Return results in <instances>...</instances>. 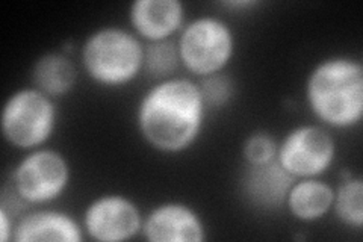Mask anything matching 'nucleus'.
<instances>
[{
	"label": "nucleus",
	"instance_id": "2",
	"mask_svg": "<svg viewBox=\"0 0 363 242\" xmlns=\"http://www.w3.org/2000/svg\"><path fill=\"white\" fill-rule=\"evenodd\" d=\"M311 114L327 129L348 131L363 119V65L348 55L318 61L304 82Z\"/></svg>",
	"mask_w": 363,
	"mask_h": 242
},
{
	"label": "nucleus",
	"instance_id": "5",
	"mask_svg": "<svg viewBox=\"0 0 363 242\" xmlns=\"http://www.w3.org/2000/svg\"><path fill=\"white\" fill-rule=\"evenodd\" d=\"M176 43L182 68L199 79L225 72L236 50L230 23L211 14L186 20Z\"/></svg>",
	"mask_w": 363,
	"mask_h": 242
},
{
	"label": "nucleus",
	"instance_id": "11",
	"mask_svg": "<svg viewBox=\"0 0 363 242\" xmlns=\"http://www.w3.org/2000/svg\"><path fill=\"white\" fill-rule=\"evenodd\" d=\"M294 180L274 159L262 165H245L240 185L248 204L259 211L271 212L285 206Z\"/></svg>",
	"mask_w": 363,
	"mask_h": 242
},
{
	"label": "nucleus",
	"instance_id": "14",
	"mask_svg": "<svg viewBox=\"0 0 363 242\" xmlns=\"http://www.w3.org/2000/svg\"><path fill=\"white\" fill-rule=\"evenodd\" d=\"M77 68L70 55L48 52L37 57L30 68V85L55 100L72 93L77 84Z\"/></svg>",
	"mask_w": 363,
	"mask_h": 242
},
{
	"label": "nucleus",
	"instance_id": "6",
	"mask_svg": "<svg viewBox=\"0 0 363 242\" xmlns=\"http://www.w3.org/2000/svg\"><path fill=\"white\" fill-rule=\"evenodd\" d=\"M13 194L23 204L44 206L61 199L72 182L67 156L48 145L26 152L13 170Z\"/></svg>",
	"mask_w": 363,
	"mask_h": 242
},
{
	"label": "nucleus",
	"instance_id": "12",
	"mask_svg": "<svg viewBox=\"0 0 363 242\" xmlns=\"http://www.w3.org/2000/svg\"><path fill=\"white\" fill-rule=\"evenodd\" d=\"M86 236L82 223L60 209L40 207L29 211L16 221V242H82Z\"/></svg>",
	"mask_w": 363,
	"mask_h": 242
},
{
	"label": "nucleus",
	"instance_id": "9",
	"mask_svg": "<svg viewBox=\"0 0 363 242\" xmlns=\"http://www.w3.org/2000/svg\"><path fill=\"white\" fill-rule=\"evenodd\" d=\"M141 235L149 242H203L208 229L196 207L168 200L144 215Z\"/></svg>",
	"mask_w": 363,
	"mask_h": 242
},
{
	"label": "nucleus",
	"instance_id": "18",
	"mask_svg": "<svg viewBox=\"0 0 363 242\" xmlns=\"http://www.w3.org/2000/svg\"><path fill=\"white\" fill-rule=\"evenodd\" d=\"M279 141L267 131L250 133L242 143V158L245 165H262L274 160Z\"/></svg>",
	"mask_w": 363,
	"mask_h": 242
},
{
	"label": "nucleus",
	"instance_id": "16",
	"mask_svg": "<svg viewBox=\"0 0 363 242\" xmlns=\"http://www.w3.org/2000/svg\"><path fill=\"white\" fill-rule=\"evenodd\" d=\"M182 68L177 43L174 38L156 43H145L144 75L155 82L177 76Z\"/></svg>",
	"mask_w": 363,
	"mask_h": 242
},
{
	"label": "nucleus",
	"instance_id": "15",
	"mask_svg": "<svg viewBox=\"0 0 363 242\" xmlns=\"http://www.w3.org/2000/svg\"><path fill=\"white\" fill-rule=\"evenodd\" d=\"M332 212L348 229L360 230L363 226V179L351 172L342 176L335 188Z\"/></svg>",
	"mask_w": 363,
	"mask_h": 242
},
{
	"label": "nucleus",
	"instance_id": "13",
	"mask_svg": "<svg viewBox=\"0 0 363 242\" xmlns=\"http://www.w3.org/2000/svg\"><path fill=\"white\" fill-rule=\"evenodd\" d=\"M335 187L321 177L295 179L285 207L300 223H316L332 212Z\"/></svg>",
	"mask_w": 363,
	"mask_h": 242
},
{
	"label": "nucleus",
	"instance_id": "17",
	"mask_svg": "<svg viewBox=\"0 0 363 242\" xmlns=\"http://www.w3.org/2000/svg\"><path fill=\"white\" fill-rule=\"evenodd\" d=\"M197 84L208 111H217L230 105L236 94L235 79L227 72L204 76L199 79Z\"/></svg>",
	"mask_w": 363,
	"mask_h": 242
},
{
	"label": "nucleus",
	"instance_id": "20",
	"mask_svg": "<svg viewBox=\"0 0 363 242\" xmlns=\"http://www.w3.org/2000/svg\"><path fill=\"white\" fill-rule=\"evenodd\" d=\"M221 5L225 8H232V9L233 8L245 9V8H252V6L259 5V2H256V0H227V2H223Z\"/></svg>",
	"mask_w": 363,
	"mask_h": 242
},
{
	"label": "nucleus",
	"instance_id": "7",
	"mask_svg": "<svg viewBox=\"0 0 363 242\" xmlns=\"http://www.w3.org/2000/svg\"><path fill=\"white\" fill-rule=\"evenodd\" d=\"M336 140L320 123L295 126L279 141L277 163L294 179L321 177L336 160Z\"/></svg>",
	"mask_w": 363,
	"mask_h": 242
},
{
	"label": "nucleus",
	"instance_id": "8",
	"mask_svg": "<svg viewBox=\"0 0 363 242\" xmlns=\"http://www.w3.org/2000/svg\"><path fill=\"white\" fill-rule=\"evenodd\" d=\"M144 215L130 197L106 192L91 200L82 215L86 239L97 242H126L143 230Z\"/></svg>",
	"mask_w": 363,
	"mask_h": 242
},
{
	"label": "nucleus",
	"instance_id": "4",
	"mask_svg": "<svg viewBox=\"0 0 363 242\" xmlns=\"http://www.w3.org/2000/svg\"><path fill=\"white\" fill-rule=\"evenodd\" d=\"M58 119L56 100L29 85L16 89L5 100L0 114V131L11 147L30 152L52 140Z\"/></svg>",
	"mask_w": 363,
	"mask_h": 242
},
{
	"label": "nucleus",
	"instance_id": "1",
	"mask_svg": "<svg viewBox=\"0 0 363 242\" xmlns=\"http://www.w3.org/2000/svg\"><path fill=\"white\" fill-rule=\"evenodd\" d=\"M208 112L196 80L177 75L144 91L135 111L136 131L155 152L180 155L197 144Z\"/></svg>",
	"mask_w": 363,
	"mask_h": 242
},
{
	"label": "nucleus",
	"instance_id": "3",
	"mask_svg": "<svg viewBox=\"0 0 363 242\" xmlns=\"http://www.w3.org/2000/svg\"><path fill=\"white\" fill-rule=\"evenodd\" d=\"M145 43L132 29L101 26L86 37L81 62L89 80L99 87H126L144 73Z\"/></svg>",
	"mask_w": 363,
	"mask_h": 242
},
{
	"label": "nucleus",
	"instance_id": "10",
	"mask_svg": "<svg viewBox=\"0 0 363 242\" xmlns=\"http://www.w3.org/2000/svg\"><path fill=\"white\" fill-rule=\"evenodd\" d=\"M128 16L130 29L144 43L172 40L186 23L180 0H135Z\"/></svg>",
	"mask_w": 363,
	"mask_h": 242
},
{
	"label": "nucleus",
	"instance_id": "19",
	"mask_svg": "<svg viewBox=\"0 0 363 242\" xmlns=\"http://www.w3.org/2000/svg\"><path fill=\"white\" fill-rule=\"evenodd\" d=\"M16 220L14 215L8 211V207L0 204V241L8 242L13 239Z\"/></svg>",
	"mask_w": 363,
	"mask_h": 242
}]
</instances>
